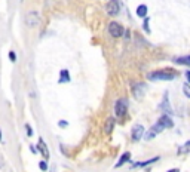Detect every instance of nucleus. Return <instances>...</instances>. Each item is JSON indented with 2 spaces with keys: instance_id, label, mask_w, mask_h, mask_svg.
<instances>
[{
  "instance_id": "f257e3e1",
  "label": "nucleus",
  "mask_w": 190,
  "mask_h": 172,
  "mask_svg": "<svg viewBox=\"0 0 190 172\" xmlns=\"http://www.w3.org/2000/svg\"><path fill=\"white\" fill-rule=\"evenodd\" d=\"M147 79L152 82H157V80H172L175 79V73L170 71V70H159V71H152L147 74Z\"/></svg>"
},
{
  "instance_id": "f03ea898",
  "label": "nucleus",
  "mask_w": 190,
  "mask_h": 172,
  "mask_svg": "<svg viewBox=\"0 0 190 172\" xmlns=\"http://www.w3.org/2000/svg\"><path fill=\"white\" fill-rule=\"evenodd\" d=\"M128 110V99L126 98H119L115 102V114L117 117H123Z\"/></svg>"
},
{
  "instance_id": "7ed1b4c3",
  "label": "nucleus",
  "mask_w": 190,
  "mask_h": 172,
  "mask_svg": "<svg viewBox=\"0 0 190 172\" xmlns=\"http://www.w3.org/2000/svg\"><path fill=\"white\" fill-rule=\"evenodd\" d=\"M24 22H25V25L30 27V28H33V27H37L40 24V15L36 12V11H30V12L25 15V18H24Z\"/></svg>"
},
{
  "instance_id": "20e7f679",
  "label": "nucleus",
  "mask_w": 190,
  "mask_h": 172,
  "mask_svg": "<svg viewBox=\"0 0 190 172\" xmlns=\"http://www.w3.org/2000/svg\"><path fill=\"white\" fill-rule=\"evenodd\" d=\"M163 129H165V126H163L162 123H159V122H156V123L152 126V128H150L147 132L144 134V139H146V141H150V139H153L155 137H156V135H159V134L162 132Z\"/></svg>"
},
{
  "instance_id": "39448f33",
  "label": "nucleus",
  "mask_w": 190,
  "mask_h": 172,
  "mask_svg": "<svg viewBox=\"0 0 190 172\" xmlns=\"http://www.w3.org/2000/svg\"><path fill=\"white\" fill-rule=\"evenodd\" d=\"M109 33L111 37H122L123 33H125V28L122 27V24H119V22H116V21H111L109 24Z\"/></svg>"
},
{
  "instance_id": "423d86ee",
  "label": "nucleus",
  "mask_w": 190,
  "mask_h": 172,
  "mask_svg": "<svg viewBox=\"0 0 190 172\" xmlns=\"http://www.w3.org/2000/svg\"><path fill=\"white\" fill-rule=\"evenodd\" d=\"M144 126L142 125H134L132 126V131H131V138L134 141H140L141 138H144Z\"/></svg>"
},
{
  "instance_id": "0eeeda50",
  "label": "nucleus",
  "mask_w": 190,
  "mask_h": 172,
  "mask_svg": "<svg viewBox=\"0 0 190 172\" xmlns=\"http://www.w3.org/2000/svg\"><path fill=\"white\" fill-rule=\"evenodd\" d=\"M106 9H107V15L116 16V15H119V12H120V5H119L117 0H110L109 3H107Z\"/></svg>"
},
{
  "instance_id": "6e6552de",
  "label": "nucleus",
  "mask_w": 190,
  "mask_h": 172,
  "mask_svg": "<svg viewBox=\"0 0 190 172\" xmlns=\"http://www.w3.org/2000/svg\"><path fill=\"white\" fill-rule=\"evenodd\" d=\"M146 93V85L144 83H134L132 85V95L137 99H141Z\"/></svg>"
},
{
  "instance_id": "1a4fd4ad",
  "label": "nucleus",
  "mask_w": 190,
  "mask_h": 172,
  "mask_svg": "<svg viewBox=\"0 0 190 172\" xmlns=\"http://www.w3.org/2000/svg\"><path fill=\"white\" fill-rule=\"evenodd\" d=\"M161 110L166 113V114H171L172 113V107L170 106V98H168V92H165L163 95V101L161 102Z\"/></svg>"
},
{
  "instance_id": "9d476101",
  "label": "nucleus",
  "mask_w": 190,
  "mask_h": 172,
  "mask_svg": "<svg viewBox=\"0 0 190 172\" xmlns=\"http://www.w3.org/2000/svg\"><path fill=\"white\" fill-rule=\"evenodd\" d=\"M37 148H39V152L42 153V156H43L45 159H49V150H48V146L45 144L43 138H39V143H37Z\"/></svg>"
},
{
  "instance_id": "9b49d317",
  "label": "nucleus",
  "mask_w": 190,
  "mask_h": 172,
  "mask_svg": "<svg viewBox=\"0 0 190 172\" xmlns=\"http://www.w3.org/2000/svg\"><path fill=\"white\" fill-rule=\"evenodd\" d=\"M115 125H116V122L113 117H109V119L106 120V123H104V134H111L113 132V129H115Z\"/></svg>"
},
{
  "instance_id": "f8f14e48",
  "label": "nucleus",
  "mask_w": 190,
  "mask_h": 172,
  "mask_svg": "<svg viewBox=\"0 0 190 172\" xmlns=\"http://www.w3.org/2000/svg\"><path fill=\"white\" fill-rule=\"evenodd\" d=\"M157 122H159V123H162V125L165 126V129H166V128H172V126H174V122H172V119H171L168 114H163V116H161Z\"/></svg>"
},
{
  "instance_id": "ddd939ff",
  "label": "nucleus",
  "mask_w": 190,
  "mask_h": 172,
  "mask_svg": "<svg viewBox=\"0 0 190 172\" xmlns=\"http://www.w3.org/2000/svg\"><path fill=\"white\" fill-rule=\"evenodd\" d=\"M71 80V77H70V73H68V70H61L60 71V79H58V83H68Z\"/></svg>"
},
{
  "instance_id": "4468645a",
  "label": "nucleus",
  "mask_w": 190,
  "mask_h": 172,
  "mask_svg": "<svg viewBox=\"0 0 190 172\" xmlns=\"http://www.w3.org/2000/svg\"><path fill=\"white\" fill-rule=\"evenodd\" d=\"M147 12H149V7L146 6V5H140V6H137V16H140V18H147Z\"/></svg>"
},
{
  "instance_id": "2eb2a0df",
  "label": "nucleus",
  "mask_w": 190,
  "mask_h": 172,
  "mask_svg": "<svg viewBox=\"0 0 190 172\" xmlns=\"http://www.w3.org/2000/svg\"><path fill=\"white\" fill-rule=\"evenodd\" d=\"M174 62H175V64H180V66H190V55L174 58Z\"/></svg>"
},
{
  "instance_id": "dca6fc26",
  "label": "nucleus",
  "mask_w": 190,
  "mask_h": 172,
  "mask_svg": "<svg viewBox=\"0 0 190 172\" xmlns=\"http://www.w3.org/2000/svg\"><path fill=\"white\" fill-rule=\"evenodd\" d=\"M129 160H131V153H129V152L123 153L122 156H120V159H119V162L116 163V168H119V166L125 165V163H126V162H129Z\"/></svg>"
},
{
  "instance_id": "f3484780",
  "label": "nucleus",
  "mask_w": 190,
  "mask_h": 172,
  "mask_svg": "<svg viewBox=\"0 0 190 172\" xmlns=\"http://www.w3.org/2000/svg\"><path fill=\"white\" fill-rule=\"evenodd\" d=\"M157 160H159V156H156V157H153V159H150V160H146V162L134 163V165H132V168H137V166H147V165H152V163H155V162H157Z\"/></svg>"
},
{
  "instance_id": "a211bd4d",
  "label": "nucleus",
  "mask_w": 190,
  "mask_h": 172,
  "mask_svg": "<svg viewBox=\"0 0 190 172\" xmlns=\"http://www.w3.org/2000/svg\"><path fill=\"white\" fill-rule=\"evenodd\" d=\"M183 92H184V95H186L187 98H190V85L189 83H184L183 85Z\"/></svg>"
},
{
  "instance_id": "6ab92c4d",
  "label": "nucleus",
  "mask_w": 190,
  "mask_h": 172,
  "mask_svg": "<svg viewBox=\"0 0 190 172\" xmlns=\"http://www.w3.org/2000/svg\"><path fill=\"white\" fill-rule=\"evenodd\" d=\"M142 28L146 33L150 34V27H149V18H144V22H142Z\"/></svg>"
},
{
  "instance_id": "aec40b11",
  "label": "nucleus",
  "mask_w": 190,
  "mask_h": 172,
  "mask_svg": "<svg viewBox=\"0 0 190 172\" xmlns=\"http://www.w3.org/2000/svg\"><path fill=\"white\" fill-rule=\"evenodd\" d=\"M39 168H40V171H43V172H48L49 169H48V163L45 162V160H42L40 163H39Z\"/></svg>"
},
{
  "instance_id": "412c9836",
  "label": "nucleus",
  "mask_w": 190,
  "mask_h": 172,
  "mask_svg": "<svg viewBox=\"0 0 190 172\" xmlns=\"http://www.w3.org/2000/svg\"><path fill=\"white\" fill-rule=\"evenodd\" d=\"M7 57H9V60L12 61V62H16V53H15V51H9Z\"/></svg>"
},
{
  "instance_id": "4be33fe9",
  "label": "nucleus",
  "mask_w": 190,
  "mask_h": 172,
  "mask_svg": "<svg viewBox=\"0 0 190 172\" xmlns=\"http://www.w3.org/2000/svg\"><path fill=\"white\" fill-rule=\"evenodd\" d=\"M25 129H27V137H33V129L28 123H25Z\"/></svg>"
},
{
  "instance_id": "5701e85b",
  "label": "nucleus",
  "mask_w": 190,
  "mask_h": 172,
  "mask_svg": "<svg viewBox=\"0 0 190 172\" xmlns=\"http://www.w3.org/2000/svg\"><path fill=\"white\" fill-rule=\"evenodd\" d=\"M58 126H60V128H67L68 122L67 120H60V122H58Z\"/></svg>"
},
{
  "instance_id": "b1692460",
  "label": "nucleus",
  "mask_w": 190,
  "mask_h": 172,
  "mask_svg": "<svg viewBox=\"0 0 190 172\" xmlns=\"http://www.w3.org/2000/svg\"><path fill=\"white\" fill-rule=\"evenodd\" d=\"M30 152L33 153V154H37V153H39V148H37V147H34L33 144H31V146H30Z\"/></svg>"
},
{
  "instance_id": "393cba45",
  "label": "nucleus",
  "mask_w": 190,
  "mask_h": 172,
  "mask_svg": "<svg viewBox=\"0 0 190 172\" xmlns=\"http://www.w3.org/2000/svg\"><path fill=\"white\" fill-rule=\"evenodd\" d=\"M184 74H186V79H187V82L190 83V70H189V71H186Z\"/></svg>"
},
{
  "instance_id": "a878e982",
  "label": "nucleus",
  "mask_w": 190,
  "mask_h": 172,
  "mask_svg": "<svg viewBox=\"0 0 190 172\" xmlns=\"http://www.w3.org/2000/svg\"><path fill=\"white\" fill-rule=\"evenodd\" d=\"M0 143H3V135H2V131H0Z\"/></svg>"
},
{
  "instance_id": "bb28decb",
  "label": "nucleus",
  "mask_w": 190,
  "mask_h": 172,
  "mask_svg": "<svg viewBox=\"0 0 190 172\" xmlns=\"http://www.w3.org/2000/svg\"><path fill=\"white\" fill-rule=\"evenodd\" d=\"M168 172H178V169H171V171H168Z\"/></svg>"
}]
</instances>
